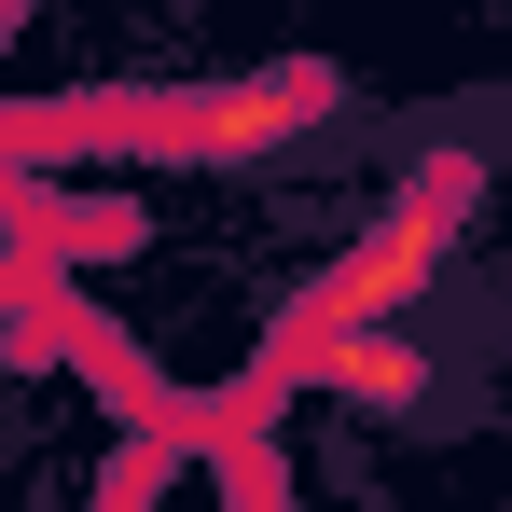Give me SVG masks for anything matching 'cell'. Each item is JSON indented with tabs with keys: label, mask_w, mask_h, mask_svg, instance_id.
<instances>
[{
	"label": "cell",
	"mask_w": 512,
	"mask_h": 512,
	"mask_svg": "<svg viewBox=\"0 0 512 512\" xmlns=\"http://www.w3.org/2000/svg\"><path fill=\"white\" fill-rule=\"evenodd\" d=\"M471 208H485V167H471V153H429V167L388 194V222H374V236H360V250H346L333 277L305 291V319L277 333V374H305V360H319L333 333L388 319V305H416V291H429V263L471 236Z\"/></svg>",
	"instance_id": "6da1fadb"
},
{
	"label": "cell",
	"mask_w": 512,
	"mask_h": 512,
	"mask_svg": "<svg viewBox=\"0 0 512 512\" xmlns=\"http://www.w3.org/2000/svg\"><path fill=\"white\" fill-rule=\"evenodd\" d=\"M346 111V70L333 56H277V70H250V84H208L167 111L180 153H208V167H263V153H291V139H319Z\"/></svg>",
	"instance_id": "7a4b0ae2"
},
{
	"label": "cell",
	"mask_w": 512,
	"mask_h": 512,
	"mask_svg": "<svg viewBox=\"0 0 512 512\" xmlns=\"http://www.w3.org/2000/svg\"><path fill=\"white\" fill-rule=\"evenodd\" d=\"M305 374H319V402H360V416H416V402H429V346H416V333H388V319L333 333Z\"/></svg>",
	"instance_id": "3957f363"
}]
</instances>
